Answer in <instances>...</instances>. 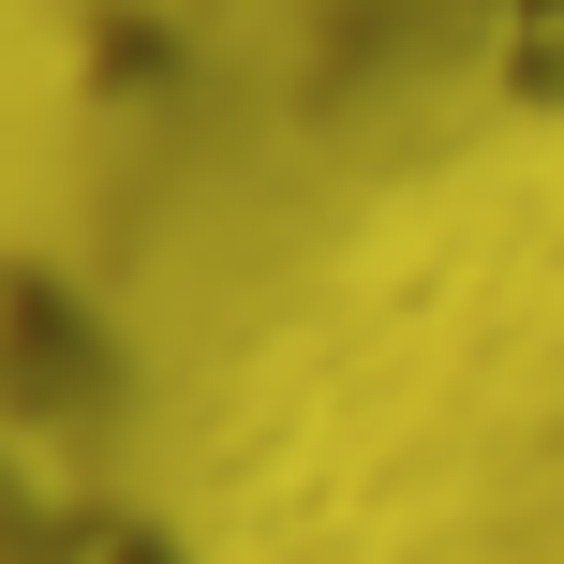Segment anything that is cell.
<instances>
[{
    "mask_svg": "<svg viewBox=\"0 0 564 564\" xmlns=\"http://www.w3.org/2000/svg\"><path fill=\"white\" fill-rule=\"evenodd\" d=\"M0 564H194V535H164V506H134L119 476L0 506Z\"/></svg>",
    "mask_w": 564,
    "mask_h": 564,
    "instance_id": "obj_1",
    "label": "cell"
},
{
    "mask_svg": "<svg viewBox=\"0 0 564 564\" xmlns=\"http://www.w3.org/2000/svg\"><path fill=\"white\" fill-rule=\"evenodd\" d=\"M446 45L506 119L564 134V0H446Z\"/></svg>",
    "mask_w": 564,
    "mask_h": 564,
    "instance_id": "obj_2",
    "label": "cell"
}]
</instances>
